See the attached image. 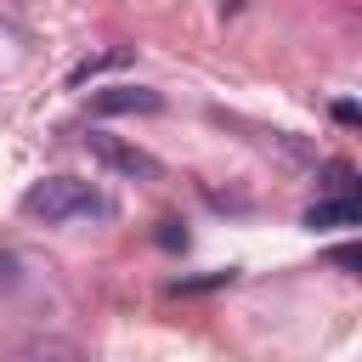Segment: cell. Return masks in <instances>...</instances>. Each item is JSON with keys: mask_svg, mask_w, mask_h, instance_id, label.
Listing matches in <instances>:
<instances>
[{"mask_svg": "<svg viewBox=\"0 0 362 362\" xmlns=\"http://www.w3.org/2000/svg\"><path fill=\"white\" fill-rule=\"evenodd\" d=\"M102 198L90 192V181H74V175H45L23 192V215L57 226V221H74V215H96Z\"/></svg>", "mask_w": 362, "mask_h": 362, "instance_id": "1", "label": "cell"}, {"mask_svg": "<svg viewBox=\"0 0 362 362\" xmlns=\"http://www.w3.org/2000/svg\"><path fill=\"white\" fill-rule=\"evenodd\" d=\"M221 11H243V0H221Z\"/></svg>", "mask_w": 362, "mask_h": 362, "instance_id": "7", "label": "cell"}, {"mask_svg": "<svg viewBox=\"0 0 362 362\" xmlns=\"http://www.w3.org/2000/svg\"><path fill=\"white\" fill-rule=\"evenodd\" d=\"M305 226L322 232V226H356V198H317L305 209Z\"/></svg>", "mask_w": 362, "mask_h": 362, "instance_id": "4", "label": "cell"}, {"mask_svg": "<svg viewBox=\"0 0 362 362\" xmlns=\"http://www.w3.org/2000/svg\"><path fill=\"white\" fill-rule=\"evenodd\" d=\"M158 243H164V249H175V243H187V232H175V221H164V232H158Z\"/></svg>", "mask_w": 362, "mask_h": 362, "instance_id": "6", "label": "cell"}, {"mask_svg": "<svg viewBox=\"0 0 362 362\" xmlns=\"http://www.w3.org/2000/svg\"><path fill=\"white\" fill-rule=\"evenodd\" d=\"M6 362H85V356H79V345H68V339H28V345H17Z\"/></svg>", "mask_w": 362, "mask_h": 362, "instance_id": "5", "label": "cell"}, {"mask_svg": "<svg viewBox=\"0 0 362 362\" xmlns=\"http://www.w3.org/2000/svg\"><path fill=\"white\" fill-rule=\"evenodd\" d=\"M85 147H90V158H96V164H107V170H119V175H141V181H153V175H158V158H153V153H141V147H130V141H119V136L90 130V136H85Z\"/></svg>", "mask_w": 362, "mask_h": 362, "instance_id": "2", "label": "cell"}, {"mask_svg": "<svg viewBox=\"0 0 362 362\" xmlns=\"http://www.w3.org/2000/svg\"><path fill=\"white\" fill-rule=\"evenodd\" d=\"M90 107L96 113H158L164 96L158 90H141V85H113V90H96Z\"/></svg>", "mask_w": 362, "mask_h": 362, "instance_id": "3", "label": "cell"}]
</instances>
